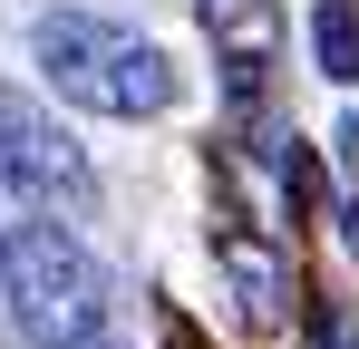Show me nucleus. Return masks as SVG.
I'll use <instances>...</instances> for the list:
<instances>
[{
	"label": "nucleus",
	"instance_id": "f03ea898",
	"mask_svg": "<svg viewBox=\"0 0 359 349\" xmlns=\"http://www.w3.org/2000/svg\"><path fill=\"white\" fill-rule=\"evenodd\" d=\"M29 49L49 68L68 107H97V116H165L175 107V58L156 39H136L126 20H97V10H49L29 29Z\"/></svg>",
	"mask_w": 359,
	"mask_h": 349
},
{
	"label": "nucleus",
	"instance_id": "0eeeda50",
	"mask_svg": "<svg viewBox=\"0 0 359 349\" xmlns=\"http://www.w3.org/2000/svg\"><path fill=\"white\" fill-rule=\"evenodd\" d=\"M350 349H359V330H350Z\"/></svg>",
	"mask_w": 359,
	"mask_h": 349
},
{
	"label": "nucleus",
	"instance_id": "7ed1b4c3",
	"mask_svg": "<svg viewBox=\"0 0 359 349\" xmlns=\"http://www.w3.org/2000/svg\"><path fill=\"white\" fill-rule=\"evenodd\" d=\"M0 194L10 204H68V214L97 204V174L68 146V126L20 88H0Z\"/></svg>",
	"mask_w": 359,
	"mask_h": 349
},
{
	"label": "nucleus",
	"instance_id": "20e7f679",
	"mask_svg": "<svg viewBox=\"0 0 359 349\" xmlns=\"http://www.w3.org/2000/svg\"><path fill=\"white\" fill-rule=\"evenodd\" d=\"M224 272H233V291H243V320H262V330H272V320H282V310H292V272H282V252H262V242H224Z\"/></svg>",
	"mask_w": 359,
	"mask_h": 349
},
{
	"label": "nucleus",
	"instance_id": "423d86ee",
	"mask_svg": "<svg viewBox=\"0 0 359 349\" xmlns=\"http://www.w3.org/2000/svg\"><path fill=\"white\" fill-rule=\"evenodd\" d=\"M340 233H350V252H359V204H350V214H340Z\"/></svg>",
	"mask_w": 359,
	"mask_h": 349
},
{
	"label": "nucleus",
	"instance_id": "39448f33",
	"mask_svg": "<svg viewBox=\"0 0 359 349\" xmlns=\"http://www.w3.org/2000/svg\"><path fill=\"white\" fill-rule=\"evenodd\" d=\"M311 49H320V78H359V10L350 0L311 10Z\"/></svg>",
	"mask_w": 359,
	"mask_h": 349
},
{
	"label": "nucleus",
	"instance_id": "f257e3e1",
	"mask_svg": "<svg viewBox=\"0 0 359 349\" xmlns=\"http://www.w3.org/2000/svg\"><path fill=\"white\" fill-rule=\"evenodd\" d=\"M0 310L29 349H117L107 272L68 224H0Z\"/></svg>",
	"mask_w": 359,
	"mask_h": 349
}]
</instances>
